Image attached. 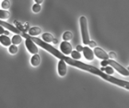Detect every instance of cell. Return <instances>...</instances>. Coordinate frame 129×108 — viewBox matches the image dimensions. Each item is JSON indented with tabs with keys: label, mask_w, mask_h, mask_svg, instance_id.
<instances>
[{
	"label": "cell",
	"mask_w": 129,
	"mask_h": 108,
	"mask_svg": "<svg viewBox=\"0 0 129 108\" xmlns=\"http://www.w3.org/2000/svg\"><path fill=\"white\" fill-rule=\"evenodd\" d=\"M28 38L30 39L31 41H33L35 43H37L38 45H40L41 47H43V49H45L46 51H48L49 53H51L52 55H54V57H56L57 58L63 59L67 64H69L70 66L78 68H80V69H83V70L89 71V72L92 73V74H95V75H98V76H100V77H102L103 79L109 81V82H111V83L116 84V85H118V86H120V87H123V88H124V89L129 90V82L128 81L122 80V79H119V78H113V77L110 76L109 74H106V73H104L103 71L99 69V68H95V67H93V66L88 65V64L82 63V62H80V61H78V60H76V59L70 58V57H66V55H64L63 53L59 52L57 49L53 47L51 44H49L48 43L43 42V41L41 40V39H39V38L33 37V36H31V35H30V36L28 35Z\"/></svg>",
	"instance_id": "6da1fadb"
},
{
	"label": "cell",
	"mask_w": 129,
	"mask_h": 108,
	"mask_svg": "<svg viewBox=\"0 0 129 108\" xmlns=\"http://www.w3.org/2000/svg\"><path fill=\"white\" fill-rule=\"evenodd\" d=\"M79 23H80V29H81V34H82V41L83 43L88 45L89 43V31H88V20L84 16L80 17L79 19Z\"/></svg>",
	"instance_id": "7a4b0ae2"
},
{
	"label": "cell",
	"mask_w": 129,
	"mask_h": 108,
	"mask_svg": "<svg viewBox=\"0 0 129 108\" xmlns=\"http://www.w3.org/2000/svg\"><path fill=\"white\" fill-rule=\"evenodd\" d=\"M107 62H108V65H110L111 67H113L116 71H118L121 75L123 76H125V77H128L129 76V71L127 69L124 68V67H122L120 64H118L117 62H115L114 60L113 59H107Z\"/></svg>",
	"instance_id": "3957f363"
},
{
	"label": "cell",
	"mask_w": 129,
	"mask_h": 108,
	"mask_svg": "<svg viewBox=\"0 0 129 108\" xmlns=\"http://www.w3.org/2000/svg\"><path fill=\"white\" fill-rule=\"evenodd\" d=\"M25 45H26L28 51L30 52V54H32V55L38 54V47L36 46V44H35V43L33 41H31L30 39H29V38H26Z\"/></svg>",
	"instance_id": "277c9868"
},
{
	"label": "cell",
	"mask_w": 129,
	"mask_h": 108,
	"mask_svg": "<svg viewBox=\"0 0 129 108\" xmlns=\"http://www.w3.org/2000/svg\"><path fill=\"white\" fill-rule=\"evenodd\" d=\"M93 53H94L95 56H96L98 58H100V59H102V60L109 59V56H108V54L104 51V50H102L101 47H96V46H95Z\"/></svg>",
	"instance_id": "5b68a950"
},
{
	"label": "cell",
	"mask_w": 129,
	"mask_h": 108,
	"mask_svg": "<svg viewBox=\"0 0 129 108\" xmlns=\"http://www.w3.org/2000/svg\"><path fill=\"white\" fill-rule=\"evenodd\" d=\"M60 50L64 55H70L72 52V45L67 41H64L60 44Z\"/></svg>",
	"instance_id": "8992f818"
},
{
	"label": "cell",
	"mask_w": 129,
	"mask_h": 108,
	"mask_svg": "<svg viewBox=\"0 0 129 108\" xmlns=\"http://www.w3.org/2000/svg\"><path fill=\"white\" fill-rule=\"evenodd\" d=\"M82 52H83L84 57H85V58H86L87 60L92 61V60L94 59V53H93V51H92L89 47H88V46H85V47H83V50H82Z\"/></svg>",
	"instance_id": "52a82bcc"
},
{
	"label": "cell",
	"mask_w": 129,
	"mask_h": 108,
	"mask_svg": "<svg viewBox=\"0 0 129 108\" xmlns=\"http://www.w3.org/2000/svg\"><path fill=\"white\" fill-rule=\"evenodd\" d=\"M58 74L61 77H64L67 74V64L63 59H60L58 62Z\"/></svg>",
	"instance_id": "ba28073f"
},
{
	"label": "cell",
	"mask_w": 129,
	"mask_h": 108,
	"mask_svg": "<svg viewBox=\"0 0 129 108\" xmlns=\"http://www.w3.org/2000/svg\"><path fill=\"white\" fill-rule=\"evenodd\" d=\"M0 43H2L4 46H9L11 44V40L10 38L8 35H1L0 36Z\"/></svg>",
	"instance_id": "9c48e42d"
},
{
	"label": "cell",
	"mask_w": 129,
	"mask_h": 108,
	"mask_svg": "<svg viewBox=\"0 0 129 108\" xmlns=\"http://www.w3.org/2000/svg\"><path fill=\"white\" fill-rule=\"evenodd\" d=\"M40 62H41V59H40L39 55L38 54L33 55V56L31 57V59H30V63H31V65L33 66V67H38V66L40 65Z\"/></svg>",
	"instance_id": "30bf717a"
},
{
	"label": "cell",
	"mask_w": 129,
	"mask_h": 108,
	"mask_svg": "<svg viewBox=\"0 0 129 108\" xmlns=\"http://www.w3.org/2000/svg\"><path fill=\"white\" fill-rule=\"evenodd\" d=\"M41 33H42V31L39 27H31L29 30V34L31 36L39 35V34H41Z\"/></svg>",
	"instance_id": "8fae6325"
},
{
	"label": "cell",
	"mask_w": 129,
	"mask_h": 108,
	"mask_svg": "<svg viewBox=\"0 0 129 108\" xmlns=\"http://www.w3.org/2000/svg\"><path fill=\"white\" fill-rule=\"evenodd\" d=\"M43 39L44 42H46V43H51V42H53L54 37H53V35H52L51 33H45L43 34Z\"/></svg>",
	"instance_id": "7c38bea8"
},
{
	"label": "cell",
	"mask_w": 129,
	"mask_h": 108,
	"mask_svg": "<svg viewBox=\"0 0 129 108\" xmlns=\"http://www.w3.org/2000/svg\"><path fill=\"white\" fill-rule=\"evenodd\" d=\"M11 43H13V44H15V45H18V44H19V43H21V37L19 35H14L13 38L11 39Z\"/></svg>",
	"instance_id": "4fadbf2b"
},
{
	"label": "cell",
	"mask_w": 129,
	"mask_h": 108,
	"mask_svg": "<svg viewBox=\"0 0 129 108\" xmlns=\"http://www.w3.org/2000/svg\"><path fill=\"white\" fill-rule=\"evenodd\" d=\"M9 18V13L6 9H0V19H7Z\"/></svg>",
	"instance_id": "5bb4252c"
},
{
	"label": "cell",
	"mask_w": 129,
	"mask_h": 108,
	"mask_svg": "<svg viewBox=\"0 0 129 108\" xmlns=\"http://www.w3.org/2000/svg\"><path fill=\"white\" fill-rule=\"evenodd\" d=\"M70 55H71V57H72L73 59H76V60L80 59V57H81L80 52L77 51V50H75V51H72Z\"/></svg>",
	"instance_id": "9a60e30c"
},
{
	"label": "cell",
	"mask_w": 129,
	"mask_h": 108,
	"mask_svg": "<svg viewBox=\"0 0 129 108\" xmlns=\"http://www.w3.org/2000/svg\"><path fill=\"white\" fill-rule=\"evenodd\" d=\"M72 33L70 32H66V33L63 34V40L64 41H70L72 39Z\"/></svg>",
	"instance_id": "2e32d148"
},
{
	"label": "cell",
	"mask_w": 129,
	"mask_h": 108,
	"mask_svg": "<svg viewBox=\"0 0 129 108\" xmlns=\"http://www.w3.org/2000/svg\"><path fill=\"white\" fill-rule=\"evenodd\" d=\"M8 51H9V53L12 55L14 54H17V52H18V47H17V45H15V44H12V45H9V48H8Z\"/></svg>",
	"instance_id": "e0dca14e"
},
{
	"label": "cell",
	"mask_w": 129,
	"mask_h": 108,
	"mask_svg": "<svg viewBox=\"0 0 129 108\" xmlns=\"http://www.w3.org/2000/svg\"><path fill=\"white\" fill-rule=\"evenodd\" d=\"M104 72L106 73V74H109V75H111V74H113V72H114V68H113V67H109V66H106V67H104Z\"/></svg>",
	"instance_id": "ac0fdd59"
},
{
	"label": "cell",
	"mask_w": 129,
	"mask_h": 108,
	"mask_svg": "<svg viewBox=\"0 0 129 108\" xmlns=\"http://www.w3.org/2000/svg\"><path fill=\"white\" fill-rule=\"evenodd\" d=\"M1 7H2L3 9H8V8H10V2L8 0H4L1 4Z\"/></svg>",
	"instance_id": "d6986e66"
},
{
	"label": "cell",
	"mask_w": 129,
	"mask_h": 108,
	"mask_svg": "<svg viewBox=\"0 0 129 108\" xmlns=\"http://www.w3.org/2000/svg\"><path fill=\"white\" fill-rule=\"evenodd\" d=\"M41 8H41V5L40 4H37V3H36L35 5L32 6V11H33L34 13H39L41 11Z\"/></svg>",
	"instance_id": "ffe728a7"
},
{
	"label": "cell",
	"mask_w": 129,
	"mask_h": 108,
	"mask_svg": "<svg viewBox=\"0 0 129 108\" xmlns=\"http://www.w3.org/2000/svg\"><path fill=\"white\" fill-rule=\"evenodd\" d=\"M108 56H109V57H111L112 59H114V58L116 57V54L114 53V52H110Z\"/></svg>",
	"instance_id": "44dd1931"
},
{
	"label": "cell",
	"mask_w": 129,
	"mask_h": 108,
	"mask_svg": "<svg viewBox=\"0 0 129 108\" xmlns=\"http://www.w3.org/2000/svg\"><path fill=\"white\" fill-rule=\"evenodd\" d=\"M89 45L90 46V47H95V46H96V43L93 42V41H89Z\"/></svg>",
	"instance_id": "7402d4cb"
},
{
	"label": "cell",
	"mask_w": 129,
	"mask_h": 108,
	"mask_svg": "<svg viewBox=\"0 0 129 108\" xmlns=\"http://www.w3.org/2000/svg\"><path fill=\"white\" fill-rule=\"evenodd\" d=\"M101 65H102V67H106V66H108V62H107V60H102V63H101Z\"/></svg>",
	"instance_id": "603a6c76"
},
{
	"label": "cell",
	"mask_w": 129,
	"mask_h": 108,
	"mask_svg": "<svg viewBox=\"0 0 129 108\" xmlns=\"http://www.w3.org/2000/svg\"><path fill=\"white\" fill-rule=\"evenodd\" d=\"M82 50H83V47H82L81 45H78V46H77V51L81 52Z\"/></svg>",
	"instance_id": "cb8c5ba5"
},
{
	"label": "cell",
	"mask_w": 129,
	"mask_h": 108,
	"mask_svg": "<svg viewBox=\"0 0 129 108\" xmlns=\"http://www.w3.org/2000/svg\"><path fill=\"white\" fill-rule=\"evenodd\" d=\"M4 32H5V30H4V27L0 25V34H4Z\"/></svg>",
	"instance_id": "d4e9b609"
},
{
	"label": "cell",
	"mask_w": 129,
	"mask_h": 108,
	"mask_svg": "<svg viewBox=\"0 0 129 108\" xmlns=\"http://www.w3.org/2000/svg\"><path fill=\"white\" fill-rule=\"evenodd\" d=\"M35 3H37V4H42L43 2V0H34Z\"/></svg>",
	"instance_id": "484cf974"
},
{
	"label": "cell",
	"mask_w": 129,
	"mask_h": 108,
	"mask_svg": "<svg viewBox=\"0 0 129 108\" xmlns=\"http://www.w3.org/2000/svg\"><path fill=\"white\" fill-rule=\"evenodd\" d=\"M53 43H54V44H56V43H58V41H57V39H53Z\"/></svg>",
	"instance_id": "4316f807"
},
{
	"label": "cell",
	"mask_w": 129,
	"mask_h": 108,
	"mask_svg": "<svg viewBox=\"0 0 129 108\" xmlns=\"http://www.w3.org/2000/svg\"><path fill=\"white\" fill-rule=\"evenodd\" d=\"M4 34H7V35H8V34H9L8 31H5V32H4Z\"/></svg>",
	"instance_id": "83f0119b"
},
{
	"label": "cell",
	"mask_w": 129,
	"mask_h": 108,
	"mask_svg": "<svg viewBox=\"0 0 129 108\" xmlns=\"http://www.w3.org/2000/svg\"><path fill=\"white\" fill-rule=\"evenodd\" d=\"M127 70H128V71H129V68H127Z\"/></svg>",
	"instance_id": "f1b7e54d"
}]
</instances>
